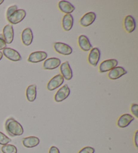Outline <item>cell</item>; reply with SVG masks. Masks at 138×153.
Instances as JSON below:
<instances>
[{
  "mask_svg": "<svg viewBox=\"0 0 138 153\" xmlns=\"http://www.w3.org/2000/svg\"><path fill=\"white\" fill-rule=\"evenodd\" d=\"M11 141H12L11 139L9 138L7 136L5 135L4 133H2L0 131V144L2 145V146H4V145L8 144Z\"/></svg>",
  "mask_w": 138,
  "mask_h": 153,
  "instance_id": "cb8c5ba5",
  "label": "cell"
},
{
  "mask_svg": "<svg viewBox=\"0 0 138 153\" xmlns=\"http://www.w3.org/2000/svg\"><path fill=\"white\" fill-rule=\"evenodd\" d=\"M4 0H0V5H1L2 4H3L4 3Z\"/></svg>",
  "mask_w": 138,
  "mask_h": 153,
  "instance_id": "1f68e13d",
  "label": "cell"
},
{
  "mask_svg": "<svg viewBox=\"0 0 138 153\" xmlns=\"http://www.w3.org/2000/svg\"><path fill=\"white\" fill-rule=\"evenodd\" d=\"M2 53H3V55H4L7 59L11 60L12 62H18V61L22 60V57L20 54L14 49L6 47L4 49Z\"/></svg>",
  "mask_w": 138,
  "mask_h": 153,
  "instance_id": "9c48e42d",
  "label": "cell"
},
{
  "mask_svg": "<svg viewBox=\"0 0 138 153\" xmlns=\"http://www.w3.org/2000/svg\"><path fill=\"white\" fill-rule=\"evenodd\" d=\"M5 128L9 136L12 137L22 136L24 133L22 125L12 117L8 118L6 120L5 123Z\"/></svg>",
  "mask_w": 138,
  "mask_h": 153,
  "instance_id": "6da1fadb",
  "label": "cell"
},
{
  "mask_svg": "<svg viewBox=\"0 0 138 153\" xmlns=\"http://www.w3.org/2000/svg\"><path fill=\"white\" fill-rule=\"evenodd\" d=\"M118 62L116 59H107L103 61L102 63H100L99 65V72L100 73H105L109 72L114 68L117 66Z\"/></svg>",
  "mask_w": 138,
  "mask_h": 153,
  "instance_id": "8992f818",
  "label": "cell"
},
{
  "mask_svg": "<svg viewBox=\"0 0 138 153\" xmlns=\"http://www.w3.org/2000/svg\"><path fill=\"white\" fill-rule=\"evenodd\" d=\"M131 111L135 117L138 118V105L137 104H132L131 106Z\"/></svg>",
  "mask_w": 138,
  "mask_h": 153,
  "instance_id": "4316f807",
  "label": "cell"
},
{
  "mask_svg": "<svg viewBox=\"0 0 138 153\" xmlns=\"http://www.w3.org/2000/svg\"><path fill=\"white\" fill-rule=\"evenodd\" d=\"M47 53L45 51H34L29 55L28 62L33 64L41 62L42 61L47 59Z\"/></svg>",
  "mask_w": 138,
  "mask_h": 153,
  "instance_id": "ba28073f",
  "label": "cell"
},
{
  "mask_svg": "<svg viewBox=\"0 0 138 153\" xmlns=\"http://www.w3.org/2000/svg\"><path fill=\"white\" fill-rule=\"evenodd\" d=\"M70 94V88H69L68 84H65L62 87L58 90L57 92L55 93L54 99L55 102H60L64 101L68 98Z\"/></svg>",
  "mask_w": 138,
  "mask_h": 153,
  "instance_id": "3957f363",
  "label": "cell"
},
{
  "mask_svg": "<svg viewBox=\"0 0 138 153\" xmlns=\"http://www.w3.org/2000/svg\"><path fill=\"white\" fill-rule=\"evenodd\" d=\"M61 65V60L57 57H51L45 60L42 65L44 70H54Z\"/></svg>",
  "mask_w": 138,
  "mask_h": 153,
  "instance_id": "8fae6325",
  "label": "cell"
},
{
  "mask_svg": "<svg viewBox=\"0 0 138 153\" xmlns=\"http://www.w3.org/2000/svg\"><path fill=\"white\" fill-rule=\"evenodd\" d=\"M40 143V140L36 136H29L22 139V144L26 148H34L38 146Z\"/></svg>",
  "mask_w": 138,
  "mask_h": 153,
  "instance_id": "ffe728a7",
  "label": "cell"
},
{
  "mask_svg": "<svg viewBox=\"0 0 138 153\" xmlns=\"http://www.w3.org/2000/svg\"><path fill=\"white\" fill-rule=\"evenodd\" d=\"M100 58V51L97 47H94L90 50V53L88 57V61L89 64L92 66L96 67L99 64Z\"/></svg>",
  "mask_w": 138,
  "mask_h": 153,
  "instance_id": "52a82bcc",
  "label": "cell"
},
{
  "mask_svg": "<svg viewBox=\"0 0 138 153\" xmlns=\"http://www.w3.org/2000/svg\"><path fill=\"white\" fill-rule=\"evenodd\" d=\"M22 41L25 46L30 45L33 40V33L30 28H26L22 33Z\"/></svg>",
  "mask_w": 138,
  "mask_h": 153,
  "instance_id": "e0dca14e",
  "label": "cell"
},
{
  "mask_svg": "<svg viewBox=\"0 0 138 153\" xmlns=\"http://www.w3.org/2000/svg\"><path fill=\"white\" fill-rule=\"evenodd\" d=\"M134 144L136 149H138V130L135 132L134 135Z\"/></svg>",
  "mask_w": 138,
  "mask_h": 153,
  "instance_id": "f546056e",
  "label": "cell"
},
{
  "mask_svg": "<svg viewBox=\"0 0 138 153\" xmlns=\"http://www.w3.org/2000/svg\"><path fill=\"white\" fill-rule=\"evenodd\" d=\"M78 45L79 48L84 51H89L92 49V46L89 41L88 38L84 35H80L78 37Z\"/></svg>",
  "mask_w": 138,
  "mask_h": 153,
  "instance_id": "ac0fdd59",
  "label": "cell"
},
{
  "mask_svg": "<svg viewBox=\"0 0 138 153\" xmlns=\"http://www.w3.org/2000/svg\"><path fill=\"white\" fill-rule=\"evenodd\" d=\"M95 150L94 148L90 146H86L82 149L78 153H94Z\"/></svg>",
  "mask_w": 138,
  "mask_h": 153,
  "instance_id": "484cf974",
  "label": "cell"
},
{
  "mask_svg": "<svg viewBox=\"0 0 138 153\" xmlns=\"http://www.w3.org/2000/svg\"><path fill=\"white\" fill-rule=\"evenodd\" d=\"M73 25V17L71 14H65L62 19V27L65 31H70Z\"/></svg>",
  "mask_w": 138,
  "mask_h": 153,
  "instance_id": "44dd1931",
  "label": "cell"
},
{
  "mask_svg": "<svg viewBox=\"0 0 138 153\" xmlns=\"http://www.w3.org/2000/svg\"><path fill=\"white\" fill-rule=\"evenodd\" d=\"M60 72L63 78L67 80H70L73 78V72L68 62H65L60 65Z\"/></svg>",
  "mask_w": 138,
  "mask_h": 153,
  "instance_id": "4fadbf2b",
  "label": "cell"
},
{
  "mask_svg": "<svg viewBox=\"0 0 138 153\" xmlns=\"http://www.w3.org/2000/svg\"><path fill=\"white\" fill-rule=\"evenodd\" d=\"M126 74H127V72L123 68L116 66L109 71L108 74V78L111 80H116L121 76L125 75Z\"/></svg>",
  "mask_w": 138,
  "mask_h": 153,
  "instance_id": "9a60e30c",
  "label": "cell"
},
{
  "mask_svg": "<svg viewBox=\"0 0 138 153\" xmlns=\"http://www.w3.org/2000/svg\"><path fill=\"white\" fill-rule=\"evenodd\" d=\"M16 10H18V6H16V5H14V6H12L9 7L8 8H7V12H6V17L7 18H9L10 16H11L13 13L15 12Z\"/></svg>",
  "mask_w": 138,
  "mask_h": 153,
  "instance_id": "d4e9b609",
  "label": "cell"
},
{
  "mask_svg": "<svg viewBox=\"0 0 138 153\" xmlns=\"http://www.w3.org/2000/svg\"><path fill=\"white\" fill-rule=\"evenodd\" d=\"M58 7L61 12L65 14H70L75 10V7L67 1H60L58 4Z\"/></svg>",
  "mask_w": 138,
  "mask_h": 153,
  "instance_id": "d6986e66",
  "label": "cell"
},
{
  "mask_svg": "<svg viewBox=\"0 0 138 153\" xmlns=\"http://www.w3.org/2000/svg\"><path fill=\"white\" fill-rule=\"evenodd\" d=\"M1 152L3 153H17V148L14 145L6 144L1 147Z\"/></svg>",
  "mask_w": 138,
  "mask_h": 153,
  "instance_id": "603a6c76",
  "label": "cell"
},
{
  "mask_svg": "<svg viewBox=\"0 0 138 153\" xmlns=\"http://www.w3.org/2000/svg\"><path fill=\"white\" fill-rule=\"evenodd\" d=\"M26 16V12L24 10L18 9V10L13 13L9 18H7V20L10 23V25H15L22 22Z\"/></svg>",
  "mask_w": 138,
  "mask_h": 153,
  "instance_id": "7a4b0ae2",
  "label": "cell"
},
{
  "mask_svg": "<svg viewBox=\"0 0 138 153\" xmlns=\"http://www.w3.org/2000/svg\"><path fill=\"white\" fill-rule=\"evenodd\" d=\"M7 44L5 41L4 36L2 34H0V50H4L5 48H6Z\"/></svg>",
  "mask_w": 138,
  "mask_h": 153,
  "instance_id": "83f0119b",
  "label": "cell"
},
{
  "mask_svg": "<svg viewBox=\"0 0 138 153\" xmlns=\"http://www.w3.org/2000/svg\"><path fill=\"white\" fill-rule=\"evenodd\" d=\"M4 38L6 44H11L14 41V30L12 25H7L4 26L3 29Z\"/></svg>",
  "mask_w": 138,
  "mask_h": 153,
  "instance_id": "30bf717a",
  "label": "cell"
},
{
  "mask_svg": "<svg viewBox=\"0 0 138 153\" xmlns=\"http://www.w3.org/2000/svg\"><path fill=\"white\" fill-rule=\"evenodd\" d=\"M96 15L94 12H90L84 14L79 20V25L83 27H87L93 23L96 20Z\"/></svg>",
  "mask_w": 138,
  "mask_h": 153,
  "instance_id": "7c38bea8",
  "label": "cell"
},
{
  "mask_svg": "<svg viewBox=\"0 0 138 153\" xmlns=\"http://www.w3.org/2000/svg\"><path fill=\"white\" fill-rule=\"evenodd\" d=\"M53 48L57 53L63 55H71L73 52V49L70 45L65 43H61V42L55 43L53 45Z\"/></svg>",
  "mask_w": 138,
  "mask_h": 153,
  "instance_id": "277c9868",
  "label": "cell"
},
{
  "mask_svg": "<svg viewBox=\"0 0 138 153\" xmlns=\"http://www.w3.org/2000/svg\"><path fill=\"white\" fill-rule=\"evenodd\" d=\"M49 153H60L59 150L56 146H51L50 148Z\"/></svg>",
  "mask_w": 138,
  "mask_h": 153,
  "instance_id": "f1b7e54d",
  "label": "cell"
},
{
  "mask_svg": "<svg viewBox=\"0 0 138 153\" xmlns=\"http://www.w3.org/2000/svg\"><path fill=\"white\" fill-rule=\"evenodd\" d=\"M26 99L29 102H33L36 98V86L35 84H31L28 86L26 91Z\"/></svg>",
  "mask_w": 138,
  "mask_h": 153,
  "instance_id": "7402d4cb",
  "label": "cell"
},
{
  "mask_svg": "<svg viewBox=\"0 0 138 153\" xmlns=\"http://www.w3.org/2000/svg\"><path fill=\"white\" fill-rule=\"evenodd\" d=\"M2 57H3V53L0 51V60L2 59Z\"/></svg>",
  "mask_w": 138,
  "mask_h": 153,
  "instance_id": "4dcf8cb0",
  "label": "cell"
},
{
  "mask_svg": "<svg viewBox=\"0 0 138 153\" xmlns=\"http://www.w3.org/2000/svg\"><path fill=\"white\" fill-rule=\"evenodd\" d=\"M134 120V117H133L131 115L128 114V113L123 114L119 118L117 121V126L121 128H127Z\"/></svg>",
  "mask_w": 138,
  "mask_h": 153,
  "instance_id": "2e32d148",
  "label": "cell"
},
{
  "mask_svg": "<svg viewBox=\"0 0 138 153\" xmlns=\"http://www.w3.org/2000/svg\"><path fill=\"white\" fill-rule=\"evenodd\" d=\"M64 82V78H63L62 74H57L52 78L47 85V88L49 91H54V90L59 88L63 84Z\"/></svg>",
  "mask_w": 138,
  "mask_h": 153,
  "instance_id": "5b68a950",
  "label": "cell"
},
{
  "mask_svg": "<svg viewBox=\"0 0 138 153\" xmlns=\"http://www.w3.org/2000/svg\"><path fill=\"white\" fill-rule=\"evenodd\" d=\"M123 26L127 33L134 32L135 29V26H136L134 18L130 15L127 16L123 21Z\"/></svg>",
  "mask_w": 138,
  "mask_h": 153,
  "instance_id": "5bb4252c",
  "label": "cell"
}]
</instances>
